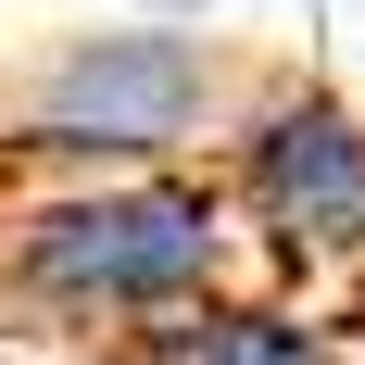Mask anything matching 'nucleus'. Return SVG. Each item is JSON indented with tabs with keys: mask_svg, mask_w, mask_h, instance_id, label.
Listing matches in <instances>:
<instances>
[{
	"mask_svg": "<svg viewBox=\"0 0 365 365\" xmlns=\"http://www.w3.org/2000/svg\"><path fill=\"white\" fill-rule=\"evenodd\" d=\"M227 252H240V202L215 177H164V164H126V177H76L51 202L13 215L0 240V290L51 315V328H151L177 302L227 290Z\"/></svg>",
	"mask_w": 365,
	"mask_h": 365,
	"instance_id": "nucleus-1",
	"label": "nucleus"
},
{
	"mask_svg": "<svg viewBox=\"0 0 365 365\" xmlns=\"http://www.w3.org/2000/svg\"><path fill=\"white\" fill-rule=\"evenodd\" d=\"M139 13H177V26H189V13H215V0H139Z\"/></svg>",
	"mask_w": 365,
	"mask_h": 365,
	"instance_id": "nucleus-5",
	"label": "nucleus"
},
{
	"mask_svg": "<svg viewBox=\"0 0 365 365\" xmlns=\"http://www.w3.org/2000/svg\"><path fill=\"white\" fill-rule=\"evenodd\" d=\"M215 126H240V76L189 26H101L26 101V139L76 151V164H164V151L215 139Z\"/></svg>",
	"mask_w": 365,
	"mask_h": 365,
	"instance_id": "nucleus-2",
	"label": "nucleus"
},
{
	"mask_svg": "<svg viewBox=\"0 0 365 365\" xmlns=\"http://www.w3.org/2000/svg\"><path fill=\"white\" fill-rule=\"evenodd\" d=\"M126 365H328V328H302L290 302H252V290H202L126 328Z\"/></svg>",
	"mask_w": 365,
	"mask_h": 365,
	"instance_id": "nucleus-4",
	"label": "nucleus"
},
{
	"mask_svg": "<svg viewBox=\"0 0 365 365\" xmlns=\"http://www.w3.org/2000/svg\"><path fill=\"white\" fill-rule=\"evenodd\" d=\"M227 202L277 264H365V113L340 88H264L227 126Z\"/></svg>",
	"mask_w": 365,
	"mask_h": 365,
	"instance_id": "nucleus-3",
	"label": "nucleus"
}]
</instances>
